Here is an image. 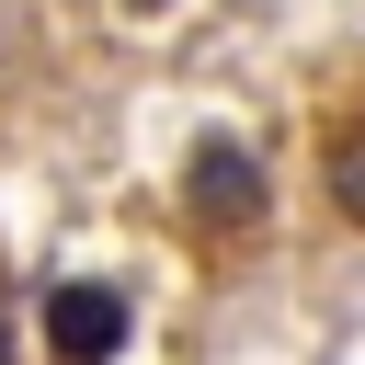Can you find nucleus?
<instances>
[{
  "mask_svg": "<svg viewBox=\"0 0 365 365\" xmlns=\"http://www.w3.org/2000/svg\"><path fill=\"white\" fill-rule=\"evenodd\" d=\"M137 342V297L114 274H57L46 285V365H114Z\"/></svg>",
  "mask_w": 365,
  "mask_h": 365,
  "instance_id": "obj_1",
  "label": "nucleus"
},
{
  "mask_svg": "<svg viewBox=\"0 0 365 365\" xmlns=\"http://www.w3.org/2000/svg\"><path fill=\"white\" fill-rule=\"evenodd\" d=\"M182 205H194V228L251 240V228L274 217V182H262V160H251L240 137H194V160H182Z\"/></svg>",
  "mask_w": 365,
  "mask_h": 365,
  "instance_id": "obj_2",
  "label": "nucleus"
},
{
  "mask_svg": "<svg viewBox=\"0 0 365 365\" xmlns=\"http://www.w3.org/2000/svg\"><path fill=\"white\" fill-rule=\"evenodd\" d=\"M319 182H331V217L365 228V114H342V125L319 137Z\"/></svg>",
  "mask_w": 365,
  "mask_h": 365,
  "instance_id": "obj_3",
  "label": "nucleus"
},
{
  "mask_svg": "<svg viewBox=\"0 0 365 365\" xmlns=\"http://www.w3.org/2000/svg\"><path fill=\"white\" fill-rule=\"evenodd\" d=\"M0 365H11V308H0Z\"/></svg>",
  "mask_w": 365,
  "mask_h": 365,
  "instance_id": "obj_4",
  "label": "nucleus"
},
{
  "mask_svg": "<svg viewBox=\"0 0 365 365\" xmlns=\"http://www.w3.org/2000/svg\"><path fill=\"white\" fill-rule=\"evenodd\" d=\"M125 11H160V0H125Z\"/></svg>",
  "mask_w": 365,
  "mask_h": 365,
  "instance_id": "obj_5",
  "label": "nucleus"
}]
</instances>
